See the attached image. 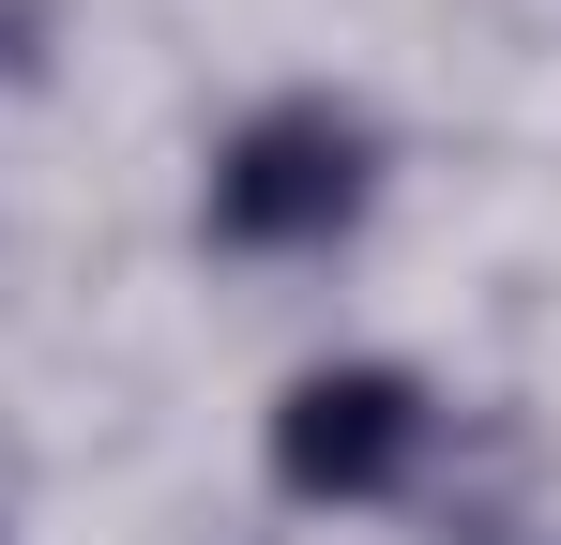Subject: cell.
Returning a JSON list of instances; mask_svg holds the SVG:
<instances>
[{"instance_id":"cell-1","label":"cell","mask_w":561,"mask_h":545,"mask_svg":"<svg viewBox=\"0 0 561 545\" xmlns=\"http://www.w3.org/2000/svg\"><path fill=\"white\" fill-rule=\"evenodd\" d=\"M350 212H365V121H334V106H259V121L213 152V228L259 243V258L334 243Z\"/></svg>"},{"instance_id":"cell-2","label":"cell","mask_w":561,"mask_h":545,"mask_svg":"<svg viewBox=\"0 0 561 545\" xmlns=\"http://www.w3.org/2000/svg\"><path fill=\"white\" fill-rule=\"evenodd\" d=\"M410 454H425V394H410L394 363H319V379H288V409H274V485L288 500H394Z\"/></svg>"}]
</instances>
